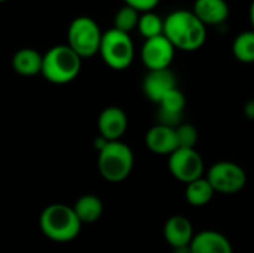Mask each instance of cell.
Instances as JSON below:
<instances>
[{
    "label": "cell",
    "mask_w": 254,
    "mask_h": 253,
    "mask_svg": "<svg viewBox=\"0 0 254 253\" xmlns=\"http://www.w3.org/2000/svg\"><path fill=\"white\" fill-rule=\"evenodd\" d=\"M253 100H254V98H253Z\"/></svg>",
    "instance_id": "cell-29"
},
{
    "label": "cell",
    "mask_w": 254,
    "mask_h": 253,
    "mask_svg": "<svg viewBox=\"0 0 254 253\" xmlns=\"http://www.w3.org/2000/svg\"><path fill=\"white\" fill-rule=\"evenodd\" d=\"M193 227L190 221L182 215L171 216L164 225V237L165 242L173 248L189 246L193 239Z\"/></svg>",
    "instance_id": "cell-15"
},
{
    "label": "cell",
    "mask_w": 254,
    "mask_h": 253,
    "mask_svg": "<svg viewBox=\"0 0 254 253\" xmlns=\"http://www.w3.org/2000/svg\"><path fill=\"white\" fill-rule=\"evenodd\" d=\"M171 253H192L190 245L189 246H182V248H173V252Z\"/></svg>",
    "instance_id": "cell-26"
},
{
    "label": "cell",
    "mask_w": 254,
    "mask_h": 253,
    "mask_svg": "<svg viewBox=\"0 0 254 253\" xmlns=\"http://www.w3.org/2000/svg\"><path fill=\"white\" fill-rule=\"evenodd\" d=\"M73 210L82 224H92L101 218L104 207L103 201L97 195L86 194L74 203Z\"/></svg>",
    "instance_id": "cell-18"
},
{
    "label": "cell",
    "mask_w": 254,
    "mask_h": 253,
    "mask_svg": "<svg viewBox=\"0 0 254 253\" xmlns=\"http://www.w3.org/2000/svg\"><path fill=\"white\" fill-rule=\"evenodd\" d=\"M103 33L91 16L74 18L67 30V45L83 60L91 58L100 51Z\"/></svg>",
    "instance_id": "cell-6"
},
{
    "label": "cell",
    "mask_w": 254,
    "mask_h": 253,
    "mask_svg": "<svg viewBox=\"0 0 254 253\" xmlns=\"http://www.w3.org/2000/svg\"><path fill=\"white\" fill-rule=\"evenodd\" d=\"M176 88H177V79H176V75L170 69L149 70L143 81L144 95L156 104L170 91H173Z\"/></svg>",
    "instance_id": "cell-10"
},
{
    "label": "cell",
    "mask_w": 254,
    "mask_h": 253,
    "mask_svg": "<svg viewBox=\"0 0 254 253\" xmlns=\"http://www.w3.org/2000/svg\"><path fill=\"white\" fill-rule=\"evenodd\" d=\"M190 251L192 253H234V248L222 233L205 230L193 236Z\"/></svg>",
    "instance_id": "cell-13"
},
{
    "label": "cell",
    "mask_w": 254,
    "mask_h": 253,
    "mask_svg": "<svg viewBox=\"0 0 254 253\" xmlns=\"http://www.w3.org/2000/svg\"><path fill=\"white\" fill-rule=\"evenodd\" d=\"M192 12L205 27L220 25L229 16V6L226 0H195Z\"/></svg>",
    "instance_id": "cell-16"
},
{
    "label": "cell",
    "mask_w": 254,
    "mask_h": 253,
    "mask_svg": "<svg viewBox=\"0 0 254 253\" xmlns=\"http://www.w3.org/2000/svg\"><path fill=\"white\" fill-rule=\"evenodd\" d=\"M127 6L135 9L138 13L153 12V9L159 4L161 0H124Z\"/></svg>",
    "instance_id": "cell-24"
},
{
    "label": "cell",
    "mask_w": 254,
    "mask_h": 253,
    "mask_svg": "<svg viewBox=\"0 0 254 253\" xmlns=\"http://www.w3.org/2000/svg\"><path fill=\"white\" fill-rule=\"evenodd\" d=\"M250 22H252V27H253L254 31V0L252 1V4H250Z\"/></svg>",
    "instance_id": "cell-27"
},
{
    "label": "cell",
    "mask_w": 254,
    "mask_h": 253,
    "mask_svg": "<svg viewBox=\"0 0 254 253\" xmlns=\"http://www.w3.org/2000/svg\"><path fill=\"white\" fill-rule=\"evenodd\" d=\"M168 170L176 180L188 185L202 177L204 160L196 149L179 148L168 155Z\"/></svg>",
    "instance_id": "cell-8"
},
{
    "label": "cell",
    "mask_w": 254,
    "mask_h": 253,
    "mask_svg": "<svg viewBox=\"0 0 254 253\" xmlns=\"http://www.w3.org/2000/svg\"><path fill=\"white\" fill-rule=\"evenodd\" d=\"M146 146L158 155H171L179 149L176 128H170L161 124H156L146 133Z\"/></svg>",
    "instance_id": "cell-14"
},
{
    "label": "cell",
    "mask_w": 254,
    "mask_h": 253,
    "mask_svg": "<svg viewBox=\"0 0 254 253\" xmlns=\"http://www.w3.org/2000/svg\"><path fill=\"white\" fill-rule=\"evenodd\" d=\"M98 171L110 183L124 182L134 169V152L124 142H107L98 152Z\"/></svg>",
    "instance_id": "cell-4"
},
{
    "label": "cell",
    "mask_w": 254,
    "mask_h": 253,
    "mask_svg": "<svg viewBox=\"0 0 254 253\" xmlns=\"http://www.w3.org/2000/svg\"><path fill=\"white\" fill-rule=\"evenodd\" d=\"M137 28L144 39H152L164 34V19L155 12L140 13Z\"/></svg>",
    "instance_id": "cell-21"
},
{
    "label": "cell",
    "mask_w": 254,
    "mask_h": 253,
    "mask_svg": "<svg viewBox=\"0 0 254 253\" xmlns=\"http://www.w3.org/2000/svg\"><path fill=\"white\" fill-rule=\"evenodd\" d=\"M176 48L164 36H156L146 39L141 48V61L147 70H162L170 69V64L174 60Z\"/></svg>",
    "instance_id": "cell-9"
},
{
    "label": "cell",
    "mask_w": 254,
    "mask_h": 253,
    "mask_svg": "<svg viewBox=\"0 0 254 253\" xmlns=\"http://www.w3.org/2000/svg\"><path fill=\"white\" fill-rule=\"evenodd\" d=\"M164 36L176 49L196 51L207 40V27L192 10H174L164 18Z\"/></svg>",
    "instance_id": "cell-1"
},
{
    "label": "cell",
    "mask_w": 254,
    "mask_h": 253,
    "mask_svg": "<svg viewBox=\"0 0 254 253\" xmlns=\"http://www.w3.org/2000/svg\"><path fill=\"white\" fill-rule=\"evenodd\" d=\"M214 194H216L214 189L211 188L210 182L205 177H201L198 180H193V182L188 183L186 189H185L186 201L192 207H204V206H207L213 200Z\"/></svg>",
    "instance_id": "cell-19"
},
{
    "label": "cell",
    "mask_w": 254,
    "mask_h": 253,
    "mask_svg": "<svg viewBox=\"0 0 254 253\" xmlns=\"http://www.w3.org/2000/svg\"><path fill=\"white\" fill-rule=\"evenodd\" d=\"M234 57L246 64L254 63V31H243L240 33L232 43Z\"/></svg>",
    "instance_id": "cell-20"
},
{
    "label": "cell",
    "mask_w": 254,
    "mask_h": 253,
    "mask_svg": "<svg viewBox=\"0 0 254 253\" xmlns=\"http://www.w3.org/2000/svg\"><path fill=\"white\" fill-rule=\"evenodd\" d=\"M128 127L127 113L116 106L106 107L98 116V133L107 142H118Z\"/></svg>",
    "instance_id": "cell-12"
},
{
    "label": "cell",
    "mask_w": 254,
    "mask_h": 253,
    "mask_svg": "<svg viewBox=\"0 0 254 253\" xmlns=\"http://www.w3.org/2000/svg\"><path fill=\"white\" fill-rule=\"evenodd\" d=\"M80 69L82 58L68 45H57L43 54L40 75L52 84L64 85L74 81Z\"/></svg>",
    "instance_id": "cell-3"
},
{
    "label": "cell",
    "mask_w": 254,
    "mask_h": 253,
    "mask_svg": "<svg viewBox=\"0 0 254 253\" xmlns=\"http://www.w3.org/2000/svg\"><path fill=\"white\" fill-rule=\"evenodd\" d=\"M176 137H177V145L179 148L185 149H196V143L199 139L198 130L192 124H180L176 128Z\"/></svg>",
    "instance_id": "cell-23"
},
{
    "label": "cell",
    "mask_w": 254,
    "mask_h": 253,
    "mask_svg": "<svg viewBox=\"0 0 254 253\" xmlns=\"http://www.w3.org/2000/svg\"><path fill=\"white\" fill-rule=\"evenodd\" d=\"M39 225L42 233L52 242L67 243L74 240L82 228V222L76 216L71 206L55 203L49 204L40 213Z\"/></svg>",
    "instance_id": "cell-2"
},
{
    "label": "cell",
    "mask_w": 254,
    "mask_h": 253,
    "mask_svg": "<svg viewBox=\"0 0 254 253\" xmlns=\"http://www.w3.org/2000/svg\"><path fill=\"white\" fill-rule=\"evenodd\" d=\"M43 55L33 48L18 49L12 57V67L21 76H36L42 72Z\"/></svg>",
    "instance_id": "cell-17"
},
{
    "label": "cell",
    "mask_w": 254,
    "mask_h": 253,
    "mask_svg": "<svg viewBox=\"0 0 254 253\" xmlns=\"http://www.w3.org/2000/svg\"><path fill=\"white\" fill-rule=\"evenodd\" d=\"M4 1H9V0H0V3H4Z\"/></svg>",
    "instance_id": "cell-28"
},
{
    "label": "cell",
    "mask_w": 254,
    "mask_h": 253,
    "mask_svg": "<svg viewBox=\"0 0 254 253\" xmlns=\"http://www.w3.org/2000/svg\"><path fill=\"white\" fill-rule=\"evenodd\" d=\"M244 115L249 119H254V100H250V101L246 103V106H244Z\"/></svg>",
    "instance_id": "cell-25"
},
{
    "label": "cell",
    "mask_w": 254,
    "mask_h": 253,
    "mask_svg": "<svg viewBox=\"0 0 254 253\" xmlns=\"http://www.w3.org/2000/svg\"><path fill=\"white\" fill-rule=\"evenodd\" d=\"M158 124L170 127V128H177L182 124L185 107H186V98L185 94L176 88L170 91L159 103H158Z\"/></svg>",
    "instance_id": "cell-11"
},
{
    "label": "cell",
    "mask_w": 254,
    "mask_h": 253,
    "mask_svg": "<svg viewBox=\"0 0 254 253\" xmlns=\"http://www.w3.org/2000/svg\"><path fill=\"white\" fill-rule=\"evenodd\" d=\"M138 19H140V13L135 9L125 4L116 12L113 19V28L129 34L134 28H137Z\"/></svg>",
    "instance_id": "cell-22"
},
{
    "label": "cell",
    "mask_w": 254,
    "mask_h": 253,
    "mask_svg": "<svg viewBox=\"0 0 254 253\" xmlns=\"http://www.w3.org/2000/svg\"><path fill=\"white\" fill-rule=\"evenodd\" d=\"M214 192L223 195H234L244 189L247 183V174L244 169L232 161H219L214 163L205 177Z\"/></svg>",
    "instance_id": "cell-7"
},
{
    "label": "cell",
    "mask_w": 254,
    "mask_h": 253,
    "mask_svg": "<svg viewBox=\"0 0 254 253\" xmlns=\"http://www.w3.org/2000/svg\"><path fill=\"white\" fill-rule=\"evenodd\" d=\"M98 54L110 69L125 70L134 61V42L128 33L110 28L103 33Z\"/></svg>",
    "instance_id": "cell-5"
}]
</instances>
